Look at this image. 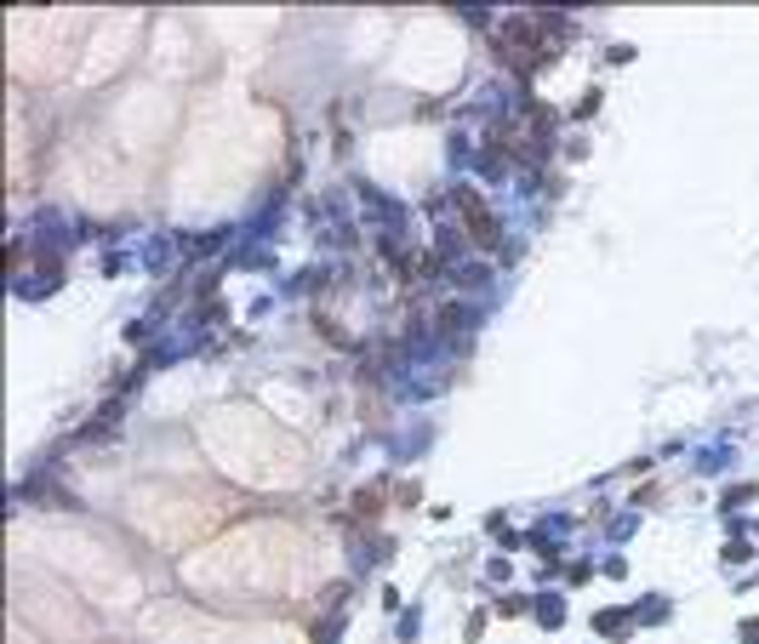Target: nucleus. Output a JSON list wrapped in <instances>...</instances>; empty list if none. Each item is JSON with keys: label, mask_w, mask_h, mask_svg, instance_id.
Here are the masks:
<instances>
[{"label": "nucleus", "mask_w": 759, "mask_h": 644, "mask_svg": "<svg viewBox=\"0 0 759 644\" xmlns=\"http://www.w3.org/2000/svg\"><path fill=\"white\" fill-rule=\"evenodd\" d=\"M491 46L502 52V63H508L514 75H531V69L548 63V52H554L542 18H508V23H497V29H491Z\"/></svg>", "instance_id": "1"}, {"label": "nucleus", "mask_w": 759, "mask_h": 644, "mask_svg": "<svg viewBox=\"0 0 759 644\" xmlns=\"http://www.w3.org/2000/svg\"><path fill=\"white\" fill-rule=\"evenodd\" d=\"M451 205H457V217L468 223V240H474V246H497V217H491V205L480 200V188L457 182V188H451Z\"/></svg>", "instance_id": "2"}, {"label": "nucleus", "mask_w": 759, "mask_h": 644, "mask_svg": "<svg viewBox=\"0 0 759 644\" xmlns=\"http://www.w3.org/2000/svg\"><path fill=\"white\" fill-rule=\"evenodd\" d=\"M594 627H600V633H623V627H628V616H617V610H611V616H600Z\"/></svg>", "instance_id": "4"}, {"label": "nucleus", "mask_w": 759, "mask_h": 644, "mask_svg": "<svg viewBox=\"0 0 759 644\" xmlns=\"http://www.w3.org/2000/svg\"><path fill=\"white\" fill-rule=\"evenodd\" d=\"M542 621H548V627H559V621H565V610H559V599H542Z\"/></svg>", "instance_id": "3"}]
</instances>
